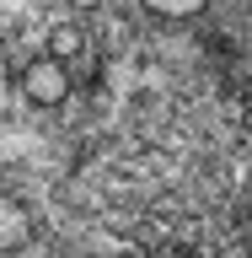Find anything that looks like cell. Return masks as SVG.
Listing matches in <instances>:
<instances>
[{"label": "cell", "instance_id": "cell-1", "mask_svg": "<svg viewBox=\"0 0 252 258\" xmlns=\"http://www.w3.org/2000/svg\"><path fill=\"white\" fill-rule=\"evenodd\" d=\"M22 97H27L32 108H59L64 97H70V70H64L59 54H43V59H32L22 70Z\"/></svg>", "mask_w": 252, "mask_h": 258}, {"label": "cell", "instance_id": "cell-2", "mask_svg": "<svg viewBox=\"0 0 252 258\" xmlns=\"http://www.w3.org/2000/svg\"><path fill=\"white\" fill-rule=\"evenodd\" d=\"M27 237H32V210L11 194H0V253L27 247Z\"/></svg>", "mask_w": 252, "mask_h": 258}, {"label": "cell", "instance_id": "cell-3", "mask_svg": "<svg viewBox=\"0 0 252 258\" xmlns=\"http://www.w3.org/2000/svg\"><path fill=\"white\" fill-rule=\"evenodd\" d=\"M80 27H54L48 32V54H59V59H70V54H80Z\"/></svg>", "mask_w": 252, "mask_h": 258}, {"label": "cell", "instance_id": "cell-4", "mask_svg": "<svg viewBox=\"0 0 252 258\" xmlns=\"http://www.w3.org/2000/svg\"><path fill=\"white\" fill-rule=\"evenodd\" d=\"M140 6H150V11H161V16H199L209 0H140Z\"/></svg>", "mask_w": 252, "mask_h": 258}, {"label": "cell", "instance_id": "cell-5", "mask_svg": "<svg viewBox=\"0 0 252 258\" xmlns=\"http://www.w3.org/2000/svg\"><path fill=\"white\" fill-rule=\"evenodd\" d=\"M70 6H75V11H97V6H102V0H70Z\"/></svg>", "mask_w": 252, "mask_h": 258}]
</instances>
